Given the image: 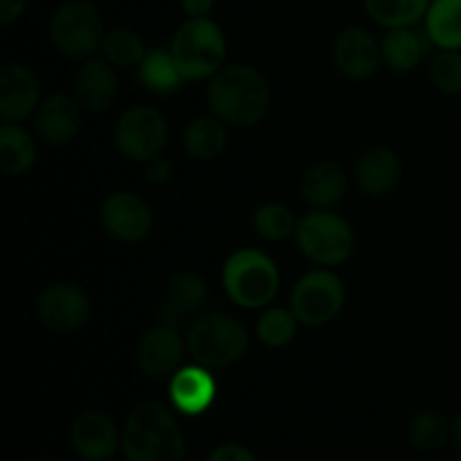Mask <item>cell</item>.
<instances>
[{
  "mask_svg": "<svg viewBox=\"0 0 461 461\" xmlns=\"http://www.w3.org/2000/svg\"><path fill=\"white\" fill-rule=\"evenodd\" d=\"M270 86L257 68L230 63L210 79L207 104L219 120L230 126H252L270 111Z\"/></svg>",
  "mask_w": 461,
  "mask_h": 461,
  "instance_id": "cell-1",
  "label": "cell"
},
{
  "mask_svg": "<svg viewBox=\"0 0 461 461\" xmlns=\"http://www.w3.org/2000/svg\"><path fill=\"white\" fill-rule=\"evenodd\" d=\"M122 453L126 461H183L185 437L165 405L147 401L126 419Z\"/></svg>",
  "mask_w": 461,
  "mask_h": 461,
  "instance_id": "cell-2",
  "label": "cell"
},
{
  "mask_svg": "<svg viewBox=\"0 0 461 461\" xmlns=\"http://www.w3.org/2000/svg\"><path fill=\"white\" fill-rule=\"evenodd\" d=\"M185 81L212 79L228 59V41L212 18H187L176 30L169 48Z\"/></svg>",
  "mask_w": 461,
  "mask_h": 461,
  "instance_id": "cell-3",
  "label": "cell"
},
{
  "mask_svg": "<svg viewBox=\"0 0 461 461\" xmlns=\"http://www.w3.org/2000/svg\"><path fill=\"white\" fill-rule=\"evenodd\" d=\"M250 338L246 327L228 313H205L187 333V351L192 360L207 369H225L239 363L248 351Z\"/></svg>",
  "mask_w": 461,
  "mask_h": 461,
  "instance_id": "cell-4",
  "label": "cell"
},
{
  "mask_svg": "<svg viewBox=\"0 0 461 461\" xmlns=\"http://www.w3.org/2000/svg\"><path fill=\"white\" fill-rule=\"evenodd\" d=\"M223 288L241 309H264L279 291V270L266 252L241 248L223 266Z\"/></svg>",
  "mask_w": 461,
  "mask_h": 461,
  "instance_id": "cell-5",
  "label": "cell"
},
{
  "mask_svg": "<svg viewBox=\"0 0 461 461\" xmlns=\"http://www.w3.org/2000/svg\"><path fill=\"white\" fill-rule=\"evenodd\" d=\"M295 241L302 255L318 266H340L354 255L356 234L342 216L315 210L297 221Z\"/></svg>",
  "mask_w": 461,
  "mask_h": 461,
  "instance_id": "cell-6",
  "label": "cell"
},
{
  "mask_svg": "<svg viewBox=\"0 0 461 461\" xmlns=\"http://www.w3.org/2000/svg\"><path fill=\"white\" fill-rule=\"evenodd\" d=\"M104 21L97 7L86 0H68L50 18V41L70 59H88L104 43Z\"/></svg>",
  "mask_w": 461,
  "mask_h": 461,
  "instance_id": "cell-7",
  "label": "cell"
},
{
  "mask_svg": "<svg viewBox=\"0 0 461 461\" xmlns=\"http://www.w3.org/2000/svg\"><path fill=\"white\" fill-rule=\"evenodd\" d=\"M345 306V286L329 270H311L297 279L291 293V311L300 324L322 327L331 322Z\"/></svg>",
  "mask_w": 461,
  "mask_h": 461,
  "instance_id": "cell-8",
  "label": "cell"
},
{
  "mask_svg": "<svg viewBox=\"0 0 461 461\" xmlns=\"http://www.w3.org/2000/svg\"><path fill=\"white\" fill-rule=\"evenodd\" d=\"M167 120L153 106H131L115 126L117 149L124 158L147 165L167 147Z\"/></svg>",
  "mask_w": 461,
  "mask_h": 461,
  "instance_id": "cell-9",
  "label": "cell"
},
{
  "mask_svg": "<svg viewBox=\"0 0 461 461\" xmlns=\"http://www.w3.org/2000/svg\"><path fill=\"white\" fill-rule=\"evenodd\" d=\"M36 313L52 331L72 333L90 320V300L75 284L59 282L41 293Z\"/></svg>",
  "mask_w": 461,
  "mask_h": 461,
  "instance_id": "cell-10",
  "label": "cell"
},
{
  "mask_svg": "<svg viewBox=\"0 0 461 461\" xmlns=\"http://www.w3.org/2000/svg\"><path fill=\"white\" fill-rule=\"evenodd\" d=\"M185 358V342L178 327L160 322L158 327L149 329L138 342L135 360L144 376L167 378L174 376L180 369Z\"/></svg>",
  "mask_w": 461,
  "mask_h": 461,
  "instance_id": "cell-11",
  "label": "cell"
},
{
  "mask_svg": "<svg viewBox=\"0 0 461 461\" xmlns=\"http://www.w3.org/2000/svg\"><path fill=\"white\" fill-rule=\"evenodd\" d=\"M102 225L117 241L138 243L149 237L153 228V216L147 203L133 192H115L104 201Z\"/></svg>",
  "mask_w": 461,
  "mask_h": 461,
  "instance_id": "cell-12",
  "label": "cell"
},
{
  "mask_svg": "<svg viewBox=\"0 0 461 461\" xmlns=\"http://www.w3.org/2000/svg\"><path fill=\"white\" fill-rule=\"evenodd\" d=\"M333 61L336 68L351 81H365L376 72L383 61L381 45L365 27L349 25L338 34L333 45Z\"/></svg>",
  "mask_w": 461,
  "mask_h": 461,
  "instance_id": "cell-13",
  "label": "cell"
},
{
  "mask_svg": "<svg viewBox=\"0 0 461 461\" xmlns=\"http://www.w3.org/2000/svg\"><path fill=\"white\" fill-rule=\"evenodd\" d=\"M70 444L84 461H108L122 446V435L106 414L84 412L72 421Z\"/></svg>",
  "mask_w": 461,
  "mask_h": 461,
  "instance_id": "cell-14",
  "label": "cell"
},
{
  "mask_svg": "<svg viewBox=\"0 0 461 461\" xmlns=\"http://www.w3.org/2000/svg\"><path fill=\"white\" fill-rule=\"evenodd\" d=\"M39 108V79L23 63H7L0 70V117L21 122Z\"/></svg>",
  "mask_w": 461,
  "mask_h": 461,
  "instance_id": "cell-15",
  "label": "cell"
},
{
  "mask_svg": "<svg viewBox=\"0 0 461 461\" xmlns=\"http://www.w3.org/2000/svg\"><path fill=\"white\" fill-rule=\"evenodd\" d=\"M169 399L174 408L185 417H198L207 412L216 399V381L212 376V369L201 365H187L180 367L171 376Z\"/></svg>",
  "mask_w": 461,
  "mask_h": 461,
  "instance_id": "cell-16",
  "label": "cell"
},
{
  "mask_svg": "<svg viewBox=\"0 0 461 461\" xmlns=\"http://www.w3.org/2000/svg\"><path fill=\"white\" fill-rule=\"evenodd\" d=\"M34 129L52 147L68 144L81 129V104L68 95H50L34 113Z\"/></svg>",
  "mask_w": 461,
  "mask_h": 461,
  "instance_id": "cell-17",
  "label": "cell"
},
{
  "mask_svg": "<svg viewBox=\"0 0 461 461\" xmlns=\"http://www.w3.org/2000/svg\"><path fill=\"white\" fill-rule=\"evenodd\" d=\"M210 304V286L196 273H176L160 302V322L180 327L185 318Z\"/></svg>",
  "mask_w": 461,
  "mask_h": 461,
  "instance_id": "cell-18",
  "label": "cell"
},
{
  "mask_svg": "<svg viewBox=\"0 0 461 461\" xmlns=\"http://www.w3.org/2000/svg\"><path fill=\"white\" fill-rule=\"evenodd\" d=\"M401 160L390 147H369L356 162V183L369 196H387L401 183Z\"/></svg>",
  "mask_w": 461,
  "mask_h": 461,
  "instance_id": "cell-19",
  "label": "cell"
},
{
  "mask_svg": "<svg viewBox=\"0 0 461 461\" xmlns=\"http://www.w3.org/2000/svg\"><path fill=\"white\" fill-rule=\"evenodd\" d=\"M117 97V77L111 63L90 59L77 70L75 99L86 111H104Z\"/></svg>",
  "mask_w": 461,
  "mask_h": 461,
  "instance_id": "cell-20",
  "label": "cell"
},
{
  "mask_svg": "<svg viewBox=\"0 0 461 461\" xmlns=\"http://www.w3.org/2000/svg\"><path fill=\"white\" fill-rule=\"evenodd\" d=\"M302 198L313 210H331L345 198L347 174L338 162L324 160L311 167L302 178Z\"/></svg>",
  "mask_w": 461,
  "mask_h": 461,
  "instance_id": "cell-21",
  "label": "cell"
},
{
  "mask_svg": "<svg viewBox=\"0 0 461 461\" xmlns=\"http://www.w3.org/2000/svg\"><path fill=\"white\" fill-rule=\"evenodd\" d=\"M428 34L412 27H396L387 30L381 41V57L385 66L394 72H410L421 63L428 50Z\"/></svg>",
  "mask_w": 461,
  "mask_h": 461,
  "instance_id": "cell-22",
  "label": "cell"
},
{
  "mask_svg": "<svg viewBox=\"0 0 461 461\" xmlns=\"http://www.w3.org/2000/svg\"><path fill=\"white\" fill-rule=\"evenodd\" d=\"M185 151L196 160H212L221 156L228 144V129L225 122L216 115H203L189 120L183 133Z\"/></svg>",
  "mask_w": 461,
  "mask_h": 461,
  "instance_id": "cell-23",
  "label": "cell"
},
{
  "mask_svg": "<svg viewBox=\"0 0 461 461\" xmlns=\"http://www.w3.org/2000/svg\"><path fill=\"white\" fill-rule=\"evenodd\" d=\"M36 162V142L23 126L5 122L0 126V169L7 176H21Z\"/></svg>",
  "mask_w": 461,
  "mask_h": 461,
  "instance_id": "cell-24",
  "label": "cell"
},
{
  "mask_svg": "<svg viewBox=\"0 0 461 461\" xmlns=\"http://www.w3.org/2000/svg\"><path fill=\"white\" fill-rule=\"evenodd\" d=\"M426 34L439 50H461V0H432Z\"/></svg>",
  "mask_w": 461,
  "mask_h": 461,
  "instance_id": "cell-25",
  "label": "cell"
},
{
  "mask_svg": "<svg viewBox=\"0 0 461 461\" xmlns=\"http://www.w3.org/2000/svg\"><path fill=\"white\" fill-rule=\"evenodd\" d=\"M138 77L144 88L156 95L176 93L185 81L171 52H165V50H149L142 61H140Z\"/></svg>",
  "mask_w": 461,
  "mask_h": 461,
  "instance_id": "cell-26",
  "label": "cell"
},
{
  "mask_svg": "<svg viewBox=\"0 0 461 461\" xmlns=\"http://www.w3.org/2000/svg\"><path fill=\"white\" fill-rule=\"evenodd\" d=\"M432 0H365L369 18L385 30L412 27L426 18Z\"/></svg>",
  "mask_w": 461,
  "mask_h": 461,
  "instance_id": "cell-27",
  "label": "cell"
},
{
  "mask_svg": "<svg viewBox=\"0 0 461 461\" xmlns=\"http://www.w3.org/2000/svg\"><path fill=\"white\" fill-rule=\"evenodd\" d=\"M102 52L111 66L133 68L140 66V61L147 54V48H144V41L140 39L138 32L129 30V27H115L104 36Z\"/></svg>",
  "mask_w": 461,
  "mask_h": 461,
  "instance_id": "cell-28",
  "label": "cell"
},
{
  "mask_svg": "<svg viewBox=\"0 0 461 461\" xmlns=\"http://www.w3.org/2000/svg\"><path fill=\"white\" fill-rule=\"evenodd\" d=\"M297 324H300V320L295 318L291 309L275 306V309L261 313V318L257 320V338H259L261 345L279 349L295 338Z\"/></svg>",
  "mask_w": 461,
  "mask_h": 461,
  "instance_id": "cell-29",
  "label": "cell"
},
{
  "mask_svg": "<svg viewBox=\"0 0 461 461\" xmlns=\"http://www.w3.org/2000/svg\"><path fill=\"white\" fill-rule=\"evenodd\" d=\"M252 228L266 241H282L295 234L297 219L282 203H266L252 214Z\"/></svg>",
  "mask_w": 461,
  "mask_h": 461,
  "instance_id": "cell-30",
  "label": "cell"
},
{
  "mask_svg": "<svg viewBox=\"0 0 461 461\" xmlns=\"http://www.w3.org/2000/svg\"><path fill=\"white\" fill-rule=\"evenodd\" d=\"M408 439L419 450L441 448L450 439V421L432 410L417 414L408 426Z\"/></svg>",
  "mask_w": 461,
  "mask_h": 461,
  "instance_id": "cell-31",
  "label": "cell"
},
{
  "mask_svg": "<svg viewBox=\"0 0 461 461\" xmlns=\"http://www.w3.org/2000/svg\"><path fill=\"white\" fill-rule=\"evenodd\" d=\"M430 79L441 93L461 95V52L459 50H439L432 57Z\"/></svg>",
  "mask_w": 461,
  "mask_h": 461,
  "instance_id": "cell-32",
  "label": "cell"
},
{
  "mask_svg": "<svg viewBox=\"0 0 461 461\" xmlns=\"http://www.w3.org/2000/svg\"><path fill=\"white\" fill-rule=\"evenodd\" d=\"M207 461H257V457L246 448V446L223 444L216 450H212Z\"/></svg>",
  "mask_w": 461,
  "mask_h": 461,
  "instance_id": "cell-33",
  "label": "cell"
},
{
  "mask_svg": "<svg viewBox=\"0 0 461 461\" xmlns=\"http://www.w3.org/2000/svg\"><path fill=\"white\" fill-rule=\"evenodd\" d=\"M171 176H174V165L167 158L158 156L147 162V178L153 185H167L171 180Z\"/></svg>",
  "mask_w": 461,
  "mask_h": 461,
  "instance_id": "cell-34",
  "label": "cell"
},
{
  "mask_svg": "<svg viewBox=\"0 0 461 461\" xmlns=\"http://www.w3.org/2000/svg\"><path fill=\"white\" fill-rule=\"evenodd\" d=\"M27 0H0V25H9L23 16Z\"/></svg>",
  "mask_w": 461,
  "mask_h": 461,
  "instance_id": "cell-35",
  "label": "cell"
},
{
  "mask_svg": "<svg viewBox=\"0 0 461 461\" xmlns=\"http://www.w3.org/2000/svg\"><path fill=\"white\" fill-rule=\"evenodd\" d=\"M180 3L187 18H210L214 9V0H180Z\"/></svg>",
  "mask_w": 461,
  "mask_h": 461,
  "instance_id": "cell-36",
  "label": "cell"
},
{
  "mask_svg": "<svg viewBox=\"0 0 461 461\" xmlns=\"http://www.w3.org/2000/svg\"><path fill=\"white\" fill-rule=\"evenodd\" d=\"M450 441H453V446L461 455V412L453 419V423H450Z\"/></svg>",
  "mask_w": 461,
  "mask_h": 461,
  "instance_id": "cell-37",
  "label": "cell"
}]
</instances>
